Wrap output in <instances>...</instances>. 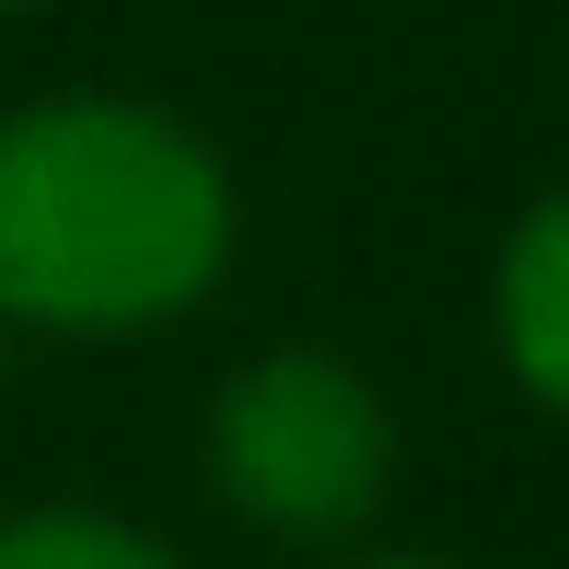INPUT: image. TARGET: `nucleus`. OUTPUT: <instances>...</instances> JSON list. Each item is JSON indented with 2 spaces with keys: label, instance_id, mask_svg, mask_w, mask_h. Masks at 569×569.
Instances as JSON below:
<instances>
[{
  "label": "nucleus",
  "instance_id": "f03ea898",
  "mask_svg": "<svg viewBox=\"0 0 569 569\" xmlns=\"http://www.w3.org/2000/svg\"><path fill=\"white\" fill-rule=\"evenodd\" d=\"M210 465L221 488L279 535H349L360 511L383 500V465H396V430H383V396L326 349H279L256 372H232L221 419H210Z\"/></svg>",
  "mask_w": 569,
  "mask_h": 569
},
{
  "label": "nucleus",
  "instance_id": "20e7f679",
  "mask_svg": "<svg viewBox=\"0 0 569 569\" xmlns=\"http://www.w3.org/2000/svg\"><path fill=\"white\" fill-rule=\"evenodd\" d=\"M0 569H174V558L128 523H93V511H36L0 535Z\"/></svg>",
  "mask_w": 569,
  "mask_h": 569
},
{
  "label": "nucleus",
  "instance_id": "f257e3e1",
  "mask_svg": "<svg viewBox=\"0 0 569 569\" xmlns=\"http://www.w3.org/2000/svg\"><path fill=\"white\" fill-rule=\"evenodd\" d=\"M232 187L151 106H36L0 128V315L151 326L221 279Z\"/></svg>",
  "mask_w": 569,
  "mask_h": 569
},
{
  "label": "nucleus",
  "instance_id": "7ed1b4c3",
  "mask_svg": "<svg viewBox=\"0 0 569 569\" xmlns=\"http://www.w3.org/2000/svg\"><path fill=\"white\" fill-rule=\"evenodd\" d=\"M500 349L569 419V198H547V210L500 244Z\"/></svg>",
  "mask_w": 569,
  "mask_h": 569
},
{
  "label": "nucleus",
  "instance_id": "39448f33",
  "mask_svg": "<svg viewBox=\"0 0 569 569\" xmlns=\"http://www.w3.org/2000/svg\"><path fill=\"white\" fill-rule=\"evenodd\" d=\"M0 12H12V0H0Z\"/></svg>",
  "mask_w": 569,
  "mask_h": 569
}]
</instances>
